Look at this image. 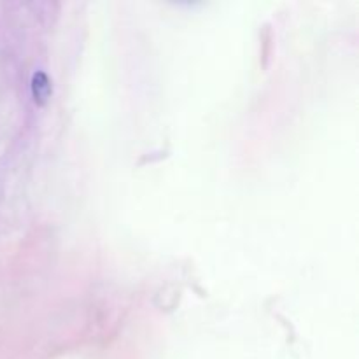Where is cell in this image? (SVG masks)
Here are the masks:
<instances>
[{
    "label": "cell",
    "mask_w": 359,
    "mask_h": 359,
    "mask_svg": "<svg viewBox=\"0 0 359 359\" xmlns=\"http://www.w3.org/2000/svg\"><path fill=\"white\" fill-rule=\"evenodd\" d=\"M32 97L37 105H44L51 97V81H49L48 74L42 70H37L32 76Z\"/></svg>",
    "instance_id": "cell-1"
}]
</instances>
